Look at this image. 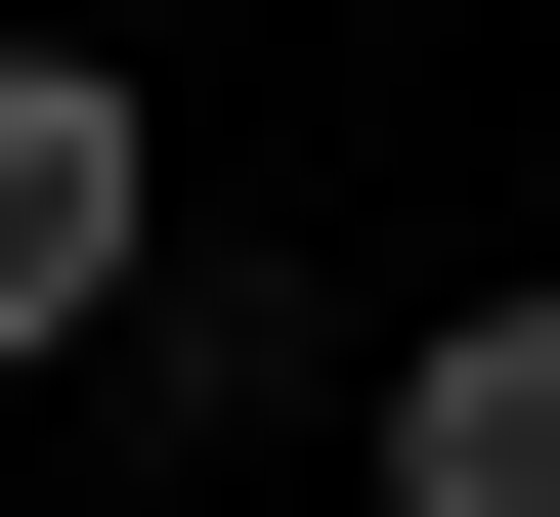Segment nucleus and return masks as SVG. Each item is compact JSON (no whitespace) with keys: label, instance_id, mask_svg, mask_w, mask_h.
Returning <instances> with one entry per match:
<instances>
[{"label":"nucleus","instance_id":"f03ea898","mask_svg":"<svg viewBox=\"0 0 560 517\" xmlns=\"http://www.w3.org/2000/svg\"><path fill=\"white\" fill-rule=\"evenodd\" d=\"M388 517H560V302H431L388 345Z\"/></svg>","mask_w":560,"mask_h":517},{"label":"nucleus","instance_id":"f257e3e1","mask_svg":"<svg viewBox=\"0 0 560 517\" xmlns=\"http://www.w3.org/2000/svg\"><path fill=\"white\" fill-rule=\"evenodd\" d=\"M130 259H173L130 86H86V44H0V388H86V345H130Z\"/></svg>","mask_w":560,"mask_h":517}]
</instances>
